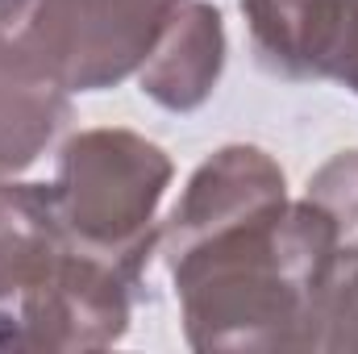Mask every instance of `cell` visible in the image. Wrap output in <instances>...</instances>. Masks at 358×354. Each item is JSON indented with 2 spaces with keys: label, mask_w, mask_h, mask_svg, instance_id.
<instances>
[{
  "label": "cell",
  "mask_w": 358,
  "mask_h": 354,
  "mask_svg": "<svg viewBox=\"0 0 358 354\" xmlns=\"http://www.w3.org/2000/svg\"><path fill=\"white\" fill-rule=\"evenodd\" d=\"M163 259L192 351H321L338 238L329 217L304 196Z\"/></svg>",
  "instance_id": "1"
},
{
  "label": "cell",
  "mask_w": 358,
  "mask_h": 354,
  "mask_svg": "<svg viewBox=\"0 0 358 354\" xmlns=\"http://www.w3.org/2000/svg\"><path fill=\"white\" fill-rule=\"evenodd\" d=\"M176 176L167 150L134 129H80L59 150L55 217L71 250L142 283L159 250V204Z\"/></svg>",
  "instance_id": "2"
},
{
  "label": "cell",
  "mask_w": 358,
  "mask_h": 354,
  "mask_svg": "<svg viewBox=\"0 0 358 354\" xmlns=\"http://www.w3.org/2000/svg\"><path fill=\"white\" fill-rule=\"evenodd\" d=\"M183 0H0V55L29 76L104 92L142 71Z\"/></svg>",
  "instance_id": "3"
},
{
  "label": "cell",
  "mask_w": 358,
  "mask_h": 354,
  "mask_svg": "<svg viewBox=\"0 0 358 354\" xmlns=\"http://www.w3.org/2000/svg\"><path fill=\"white\" fill-rule=\"evenodd\" d=\"M134 292L121 271L80 250H63L38 283L0 304V351H104L134 317Z\"/></svg>",
  "instance_id": "4"
},
{
  "label": "cell",
  "mask_w": 358,
  "mask_h": 354,
  "mask_svg": "<svg viewBox=\"0 0 358 354\" xmlns=\"http://www.w3.org/2000/svg\"><path fill=\"white\" fill-rule=\"evenodd\" d=\"M287 204V179L283 167L263 146L229 142L213 150L187 179L183 196L176 200L171 217L159 229V250L176 255L204 234H217L225 225H238L246 217H259Z\"/></svg>",
  "instance_id": "5"
},
{
  "label": "cell",
  "mask_w": 358,
  "mask_h": 354,
  "mask_svg": "<svg viewBox=\"0 0 358 354\" xmlns=\"http://www.w3.org/2000/svg\"><path fill=\"white\" fill-rule=\"evenodd\" d=\"M225 71V21L208 0H183L146 55L138 84L142 96L167 113H196Z\"/></svg>",
  "instance_id": "6"
},
{
  "label": "cell",
  "mask_w": 358,
  "mask_h": 354,
  "mask_svg": "<svg viewBox=\"0 0 358 354\" xmlns=\"http://www.w3.org/2000/svg\"><path fill=\"white\" fill-rule=\"evenodd\" d=\"M259 67L292 80H329L350 0H238Z\"/></svg>",
  "instance_id": "7"
},
{
  "label": "cell",
  "mask_w": 358,
  "mask_h": 354,
  "mask_svg": "<svg viewBox=\"0 0 358 354\" xmlns=\"http://www.w3.org/2000/svg\"><path fill=\"white\" fill-rule=\"evenodd\" d=\"M63 250L67 238L55 217L50 183L0 179V304L38 283Z\"/></svg>",
  "instance_id": "8"
},
{
  "label": "cell",
  "mask_w": 358,
  "mask_h": 354,
  "mask_svg": "<svg viewBox=\"0 0 358 354\" xmlns=\"http://www.w3.org/2000/svg\"><path fill=\"white\" fill-rule=\"evenodd\" d=\"M71 121V96L0 55V176H17Z\"/></svg>",
  "instance_id": "9"
},
{
  "label": "cell",
  "mask_w": 358,
  "mask_h": 354,
  "mask_svg": "<svg viewBox=\"0 0 358 354\" xmlns=\"http://www.w3.org/2000/svg\"><path fill=\"white\" fill-rule=\"evenodd\" d=\"M304 200L329 217L338 238V263H342L358 246V150H342L329 163H321L304 187Z\"/></svg>",
  "instance_id": "10"
},
{
  "label": "cell",
  "mask_w": 358,
  "mask_h": 354,
  "mask_svg": "<svg viewBox=\"0 0 358 354\" xmlns=\"http://www.w3.org/2000/svg\"><path fill=\"white\" fill-rule=\"evenodd\" d=\"M321 351L358 354V246L334 271V288L325 300V325H321Z\"/></svg>",
  "instance_id": "11"
},
{
  "label": "cell",
  "mask_w": 358,
  "mask_h": 354,
  "mask_svg": "<svg viewBox=\"0 0 358 354\" xmlns=\"http://www.w3.org/2000/svg\"><path fill=\"white\" fill-rule=\"evenodd\" d=\"M329 80H338L342 88H350L358 96V0H350V13H346V34H342V46H338V59H334Z\"/></svg>",
  "instance_id": "12"
}]
</instances>
